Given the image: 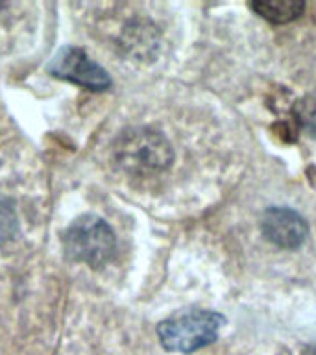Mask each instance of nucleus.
Returning <instances> with one entry per match:
<instances>
[{
	"mask_svg": "<svg viewBox=\"0 0 316 355\" xmlns=\"http://www.w3.org/2000/svg\"><path fill=\"white\" fill-rule=\"evenodd\" d=\"M115 161L128 174L150 176L172 165L174 150L159 132L150 128H132L116 139Z\"/></svg>",
	"mask_w": 316,
	"mask_h": 355,
	"instance_id": "nucleus-1",
	"label": "nucleus"
},
{
	"mask_svg": "<svg viewBox=\"0 0 316 355\" xmlns=\"http://www.w3.org/2000/svg\"><path fill=\"white\" fill-rule=\"evenodd\" d=\"M224 324L226 318L216 311H183L161 322L157 337L166 352L193 354L215 343Z\"/></svg>",
	"mask_w": 316,
	"mask_h": 355,
	"instance_id": "nucleus-2",
	"label": "nucleus"
},
{
	"mask_svg": "<svg viewBox=\"0 0 316 355\" xmlns=\"http://www.w3.org/2000/svg\"><path fill=\"white\" fill-rule=\"evenodd\" d=\"M63 246L69 259L98 268L115 257L116 237L104 218L82 215L67 227Z\"/></svg>",
	"mask_w": 316,
	"mask_h": 355,
	"instance_id": "nucleus-3",
	"label": "nucleus"
},
{
	"mask_svg": "<svg viewBox=\"0 0 316 355\" xmlns=\"http://www.w3.org/2000/svg\"><path fill=\"white\" fill-rule=\"evenodd\" d=\"M49 72L52 76L76 83L89 91H105L111 78L104 67H100L80 46H63L50 61Z\"/></svg>",
	"mask_w": 316,
	"mask_h": 355,
	"instance_id": "nucleus-4",
	"label": "nucleus"
},
{
	"mask_svg": "<svg viewBox=\"0 0 316 355\" xmlns=\"http://www.w3.org/2000/svg\"><path fill=\"white\" fill-rule=\"evenodd\" d=\"M261 232L279 248H299L307 239L309 227L304 216L288 207H270L261 218Z\"/></svg>",
	"mask_w": 316,
	"mask_h": 355,
	"instance_id": "nucleus-5",
	"label": "nucleus"
},
{
	"mask_svg": "<svg viewBox=\"0 0 316 355\" xmlns=\"http://www.w3.org/2000/svg\"><path fill=\"white\" fill-rule=\"evenodd\" d=\"M249 8L266 21L274 24H285V22L296 21L299 15H304L305 4L299 0H257L252 2Z\"/></svg>",
	"mask_w": 316,
	"mask_h": 355,
	"instance_id": "nucleus-6",
	"label": "nucleus"
},
{
	"mask_svg": "<svg viewBox=\"0 0 316 355\" xmlns=\"http://www.w3.org/2000/svg\"><path fill=\"white\" fill-rule=\"evenodd\" d=\"M19 235V216H17L15 202L0 194V244L13 241Z\"/></svg>",
	"mask_w": 316,
	"mask_h": 355,
	"instance_id": "nucleus-7",
	"label": "nucleus"
},
{
	"mask_svg": "<svg viewBox=\"0 0 316 355\" xmlns=\"http://www.w3.org/2000/svg\"><path fill=\"white\" fill-rule=\"evenodd\" d=\"M294 119L304 128V132L316 137V96H305L294 104Z\"/></svg>",
	"mask_w": 316,
	"mask_h": 355,
	"instance_id": "nucleus-8",
	"label": "nucleus"
},
{
	"mask_svg": "<svg viewBox=\"0 0 316 355\" xmlns=\"http://www.w3.org/2000/svg\"><path fill=\"white\" fill-rule=\"evenodd\" d=\"M310 355H316V346H315V348H313V352H310Z\"/></svg>",
	"mask_w": 316,
	"mask_h": 355,
	"instance_id": "nucleus-9",
	"label": "nucleus"
}]
</instances>
